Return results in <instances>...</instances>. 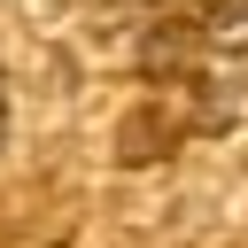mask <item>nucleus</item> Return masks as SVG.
Wrapping results in <instances>:
<instances>
[]
</instances>
